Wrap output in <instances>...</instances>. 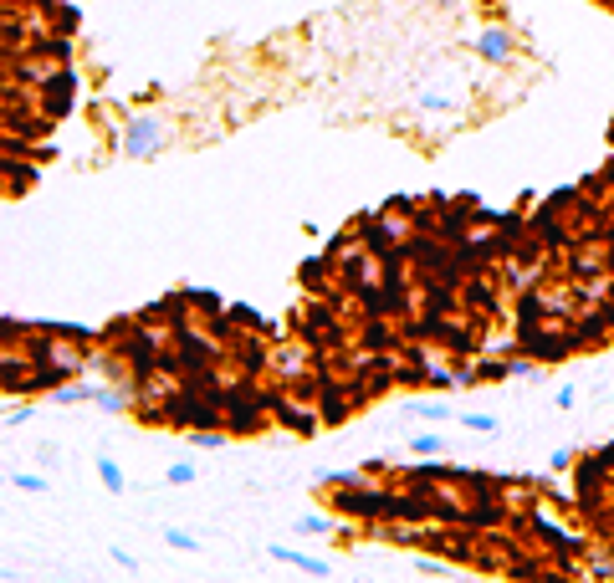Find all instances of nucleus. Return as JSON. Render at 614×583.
Returning <instances> with one entry per match:
<instances>
[{
  "label": "nucleus",
  "instance_id": "1",
  "mask_svg": "<svg viewBox=\"0 0 614 583\" xmlns=\"http://www.w3.org/2000/svg\"><path fill=\"white\" fill-rule=\"evenodd\" d=\"M522 532H528L533 543H538V548H543L553 563H563V568H579V558L589 553V548H584V537H579V532H568V527H563V522H558V517L543 507V502L528 512V522H522Z\"/></svg>",
  "mask_w": 614,
  "mask_h": 583
},
{
  "label": "nucleus",
  "instance_id": "2",
  "mask_svg": "<svg viewBox=\"0 0 614 583\" xmlns=\"http://www.w3.org/2000/svg\"><path fill=\"white\" fill-rule=\"evenodd\" d=\"M512 338H517V353H528L533 364H563V358L579 348L568 323H533V328H517Z\"/></svg>",
  "mask_w": 614,
  "mask_h": 583
},
{
  "label": "nucleus",
  "instance_id": "3",
  "mask_svg": "<svg viewBox=\"0 0 614 583\" xmlns=\"http://www.w3.org/2000/svg\"><path fill=\"white\" fill-rule=\"evenodd\" d=\"M333 512L348 517V522H389V486L379 481H364V486H333Z\"/></svg>",
  "mask_w": 614,
  "mask_h": 583
},
{
  "label": "nucleus",
  "instance_id": "4",
  "mask_svg": "<svg viewBox=\"0 0 614 583\" xmlns=\"http://www.w3.org/2000/svg\"><path fill=\"white\" fill-rule=\"evenodd\" d=\"M164 144H169L164 113H134L118 128V154H128V159H154V154H164Z\"/></svg>",
  "mask_w": 614,
  "mask_h": 583
},
{
  "label": "nucleus",
  "instance_id": "5",
  "mask_svg": "<svg viewBox=\"0 0 614 583\" xmlns=\"http://www.w3.org/2000/svg\"><path fill=\"white\" fill-rule=\"evenodd\" d=\"M267 394V410H272V420L282 425V430H292V435H307L313 440L328 420H323V410H313V399H302V394H292V389H282V394H272V389H261Z\"/></svg>",
  "mask_w": 614,
  "mask_h": 583
},
{
  "label": "nucleus",
  "instance_id": "6",
  "mask_svg": "<svg viewBox=\"0 0 614 583\" xmlns=\"http://www.w3.org/2000/svg\"><path fill=\"white\" fill-rule=\"evenodd\" d=\"M267 374H277L282 389H287V384L318 379V369H313V343H282V348H272V369H267Z\"/></svg>",
  "mask_w": 614,
  "mask_h": 583
},
{
  "label": "nucleus",
  "instance_id": "7",
  "mask_svg": "<svg viewBox=\"0 0 614 583\" xmlns=\"http://www.w3.org/2000/svg\"><path fill=\"white\" fill-rule=\"evenodd\" d=\"M415 113L425 118V133L435 139V133H446L461 123V98H446V93H420L415 98Z\"/></svg>",
  "mask_w": 614,
  "mask_h": 583
},
{
  "label": "nucleus",
  "instance_id": "8",
  "mask_svg": "<svg viewBox=\"0 0 614 583\" xmlns=\"http://www.w3.org/2000/svg\"><path fill=\"white\" fill-rule=\"evenodd\" d=\"M41 108H47V118H67L77 108V72L72 67H62L41 82Z\"/></svg>",
  "mask_w": 614,
  "mask_h": 583
},
{
  "label": "nucleus",
  "instance_id": "9",
  "mask_svg": "<svg viewBox=\"0 0 614 583\" xmlns=\"http://www.w3.org/2000/svg\"><path fill=\"white\" fill-rule=\"evenodd\" d=\"M471 47H476V57H481V62L507 67V62H512V52H517V36H512L507 26H487V31H481V36L471 41Z\"/></svg>",
  "mask_w": 614,
  "mask_h": 583
},
{
  "label": "nucleus",
  "instance_id": "10",
  "mask_svg": "<svg viewBox=\"0 0 614 583\" xmlns=\"http://www.w3.org/2000/svg\"><path fill=\"white\" fill-rule=\"evenodd\" d=\"M267 553H272L277 563H292V568H302L307 578H328V573H333V568H328L323 558H313V553H297V548H282V543H272Z\"/></svg>",
  "mask_w": 614,
  "mask_h": 583
},
{
  "label": "nucleus",
  "instance_id": "11",
  "mask_svg": "<svg viewBox=\"0 0 614 583\" xmlns=\"http://www.w3.org/2000/svg\"><path fill=\"white\" fill-rule=\"evenodd\" d=\"M36 185V169L31 164H16V154H6V195L16 200V195H26Z\"/></svg>",
  "mask_w": 614,
  "mask_h": 583
},
{
  "label": "nucleus",
  "instance_id": "12",
  "mask_svg": "<svg viewBox=\"0 0 614 583\" xmlns=\"http://www.w3.org/2000/svg\"><path fill=\"white\" fill-rule=\"evenodd\" d=\"M52 405H93V384H82V379H67L52 389Z\"/></svg>",
  "mask_w": 614,
  "mask_h": 583
},
{
  "label": "nucleus",
  "instance_id": "13",
  "mask_svg": "<svg viewBox=\"0 0 614 583\" xmlns=\"http://www.w3.org/2000/svg\"><path fill=\"white\" fill-rule=\"evenodd\" d=\"M415 420H430V425H441V420H451L456 410L446 405V399H410V405H405Z\"/></svg>",
  "mask_w": 614,
  "mask_h": 583
},
{
  "label": "nucleus",
  "instance_id": "14",
  "mask_svg": "<svg viewBox=\"0 0 614 583\" xmlns=\"http://www.w3.org/2000/svg\"><path fill=\"white\" fill-rule=\"evenodd\" d=\"M98 476H103V486L113 491V497H123V491H128V476H123V466H118L108 451L98 456Z\"/></svg>",
  "mask_w": 614,
  "mask_h": 583
},
{
  "label": "nucleus",
  "instance_id": "15",
  "mask_svg": "<svg viewBox=\"0 0 614 583\" xmlns=\"http://www.w3.org/2000/svg\"><path fill=\"white\" fill-rule=\"evenodd\" d=\"M226 318H231V323H241V328H251V333H272V323H267V318H256V312H251L246 302H231V307H226Z\"/></svg>",
  "mask_w": 614,
  "mask_h": 583
},
{
  "label": "nucleus",
  "instance_id": "16",
  "mask_svg": "<svg viewBox=\"0 0 614 583\" xmlns=\"http://www.w3.org/2000/svg\"><path fill=\"white\" fill-rule=\"evenodd\" d=\"M292 527H297L302 537H323V532H338V527H333V522H328L323 512H302V517H297Z\"/></svg>",
  "mask_w": 614,
  "mask_h": 583
},
{
  "label": "nucleus",
  "instance_id": "17",
  "mask_svg": "<svg viewBox=\"0 0 614 583\" xmlns=\"http://www.w3.org/2000/svg\"><path fill=\"white\" fill-rule=\"evenodd\" d=\"M185 440L195 445V451H221V445H226L221 430H185Z\"/></svg>",
  "mask_w": 614,
  "mask_h": 583
},
{
  "label": "nucleus",
  "instance_id": "18",
  "mask_svg": "<svg viewBox=\"0 0 614 583\" xmlns=\"http://www.w3.org/2000/svg\"><path fill=\"white\" fill-rule=\"evenodd\" d=\"M11 486H16V491H26V497H41V491H47V476H36V471H16V476H11Z\"/></svg>",
  "mask_w": 614,
  "mask_h": 583
},
{
  "label": "nucleus",
  "instance_id": "19",
  "mask_svg": "<svg viewBox=\"0 0 614 583\" xmlns=\"http://www.w3.org/2000/svg\"><path fill=\"white\" fill-rule=\"evenodd\" d=\"M461 425H466V430H481V435H492V430H497V415H487V410H461Z\"/></svg>",
  "mask_w": 614,
  "mask_h": 583
},
{
  "label": "nucleus",
  "instance_id": "20",
  "mask_svg": "<svg viewBox=\"0 0 614 583\" xmlns=\"http://www.w3.org/2000/svg\"><path fill=\"white\" fill-rule=\"evenodd\" d=\"M323 277H328V256H307V261H302V282L323 287Z\"/></svg>",
  "mask_w": 614,
  "mask_h": 583
},
{
  "label": "nucleus",
  "instance_id": "21",
  "mask_svg": "<svg viewBox=\"0 0 614 583\" xmlns=\"http://www.w3.org/2000/svg\"><path fill=\"white\" fill-rule=\"evenodd\" d=\"M410 451H415L420 461H430V456H441V435H435V430H430V435H415V440H410Z\"/></svg>",
  "mask_w": 614,
  "mask_h": 583
},
{
  "label": "nucleus",
  "instance_id": "22",
  "mask_svg": "<svg viewBox=\"0 0 614 583\" xmlns=\"http://www.w3.org/2000/svg\"><path fill=\"white\" fill-rule=\"evenodd\" d=\"M584 573H589V578H614V558H604V553H584Z\"/></svg>",
  "mask_w": 614,
  "mask_h": 583
},
{
  "label": "nucleus",
  "instance_id": "23",
  "mask_svg": "<svg viewBox=\"0 0 614 583\" xmlns=\"http://www.w3.org/2000/svg\"><path fill=\"white\" fill-rule=\"evenodd\" d=\"M164 543H169V548H180V553H195V548H200L185 527H164Z\"/></svg>",
  "mask_w": 614,
  "mask_h": 583
},
{
  "label": "nucleus",
  "instance_id": "24",
  "mask_svg": "<svg viewBox=\"0 0 614 583\" xmlns=\"http://www.w3.org/2000/svg\"><path fill=\"white\" fill-rule=\"evenodd\" d=\"M195 476H200V471H195V466H190V461H174V466H169V471H164V481H169V486H190V481H195Z\"/></svg>",
  "mask_w": 614,
  "mask_h": 583
},
{
  "label": "nucleus",
  "instance_id": "25",
  "mask_svg": "<svg viewBox=\"0 0 614 583\" xmlns=\"http://www.w3.org/2000/svg\"><path fill=\"white\" fill-rule=\"evenodd\" d=\"M26 420H31V405H26V399H21V405H11V410H6V430H21Z\"/></svg>",
  "mask_w": 614,
  "mask_h": 583
},
{
  "label": "nucleus",
  "instance_id": "26",
  "mask_svg": "<svg viewBox=\"0 0 614 583\" xmlns=\"http://www.w3.org/2000/svg\"><path fill=\"white\" fill-rule=\"evenodd\" d=\"M568 466H574V456H568V451H553V461H548V471H553V476H563Z\"/></svg>",
  "mask_w": 614,
  "mask_h": 583
},
{
  "label": "nucleus",
  "instance_id": "27",
  "mask_svg": "<svg viewBox=\"0 0 614 583\" xmlns=\"http://www.w3.org/2000/svg\"><path fill=\"white\" fill-rule=\"evenodd\" d=\"M415 568H420V573H430V578H441V573H446V563H441V558H420Z\"/></svg>",
  "mask_w": 614,
  "mask_h": 583
},
{
  "label": "nucleus",
  "instance_id": "28",
  "mask_svg": "<svg viewBox=\"0 0 614 583\" xmlns=\"http://www.w3.org/2000/svg\"><path fill=\"white\" fill-rule=\"evenodd\" d=\"M113 563H118V568H128V573L139 568V558H134V553H123V548H113Z\"/></svg>",
  "mask_w": 614,
  "mask_h": 583
},
{
  "label": "nucleus",
  "instance_id": "29",
  "mask_svg": "<svg viewBox=\"0 0 614 583\" xmlns=\"http://www.w3.org/2000/svg\"><path fill=\"white\" fill-rule=\"evenodd\" d=\"M6 6H16V0H6ZM21 6H26V0H21Z\"/></svg>",
  "mask_w": 614,
  "mask_h": 583
},
{
  "label": "nucleus",
  "instance_id": "30",
  "mask_svg": "<svg viewBox=\"0 0 614 583\" xmlns=\"http://www.w3.org/2000/svg\"><path fill=\"white\" fill-rule=\"evenodd\" d=\"M604 6H609V11H614V0H604Z\"/></svg>",
  "mask_w": 614,
  "mask_h": 583
},
{
  "label": "nucleus",
  "instance_id": "31",
  "mask_svg": "<svg viewBox=\"0 0 614 583\" xmlns=\"http://www.w3.org/2000/svg\"><path fill=\"white\" fill-rule=\"evenodd\" d=\"M441 6H451V0H441Z\"/></svg>",
  "mask_w": 614,
  "mask_h": 583
}]
</instances>
